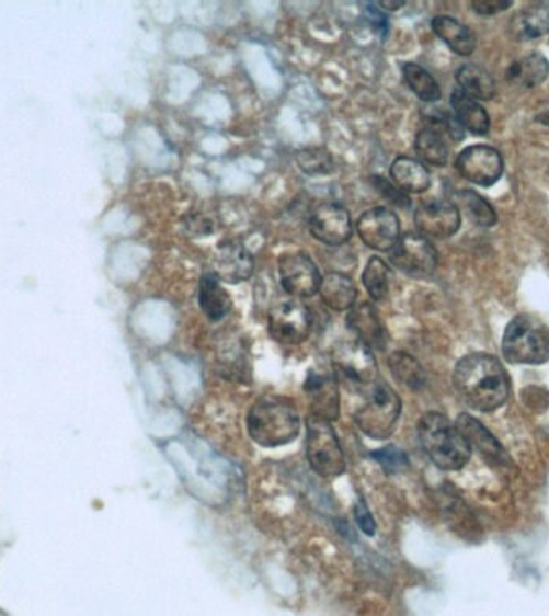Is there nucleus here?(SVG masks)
I'll return each instance as SVG.
<instances>
[{"label":"nucleus","instance_id":"f257e3e1","mask_svg":"<svg viewBox=\"0 0 549 616\" xmlns=\"http://www.w3.org/2000/svg\"><path fill=\"white\" fill-rule=\"evenodd\" d=\"M454 384L459 398L482 413L503 407L510 397V379L502 363L487 353H471L459 360Z\"/></svg>","mask_w":549,"mask_h":616},{"label":"nucleus","instance_id":"f03ea898","mask_svg":"<svg viewBox=\"0 0 549 616\" xmlns=\"http://www.w3.org/2000/svg\"><path fill=\"white\" fill-rule=\"evenodd\" d=\"M300 431L298 410L282 397L261 398L248 413V432L252 441L265 448L295 442Z\"/></svg>","mask_w":549,"mask_h":616},{"label":"nucleus","instance_id":"7ed1b4c3","mask_svg":"<svg viewBox=\"0 0 549 616\" xmlns=\"http://www.w3.org/2000/svg\"><path fill=\"white\" fill-rule=\"evenodd\" d=\"M421 446L442 470H458L471 458V446L458 425L441 413H427L418 424Z\"/></svg>","mask_w":549,"mask_h":616},{"label":"nucleus","instance_id":"20e7f679","mask_svg":"<svg viewBox=\"0 0 549 616\" xmlns=\"http://www.w3.org/2000/svg\"><path fill=\"white\" fill-rule=\"evenodd\" d=\"M503 355L516 365H541L549 360V328L530 315H519L507 324Z\"/></svg>","mask_w":549,"mask_h":616},{"label":"nucleus","instance_id":"39448f33","mask_svg":"<svg viewBox=\"0 0 549 616\" xmlns=\"http://www.w3.org/2000/svg\"><path fill=\"white\" fill-rule=\"evenodd\" d=\"M366 392L368 397L355 413V422L366 437L386 441L396 431L402 401L386 383H375Z\"/></svg>","mask_w":549,"mask_h":616},{"label":"nucleus","instance_id":"423d86ee","mask_svg":"<svg viewBox=\"0 0 549 616\" xmlns=\"http://www.w3.org/2000/svg\"><path fill=\"white\" fill-rule=\"evenodd\" d=\"M307 459L310 467L324 479L343 476L345 458L333 425L327 419H307Z\"/></svg>","mask_w":549,"mask_h":616},{"label":"nucleus","instance_id":"0eeeda50","mask_svg":"<svg viewBox=\"0 0 549 616\" xmlns=\"http://www.w3.org/2000/svg\"><path fill=\"white\" fill-rule=\"evenodd\" d=\"M334 375L354 389L368 390L376 383L378 366L371 349L361 341H344L331 352Z\"/></svg>","mask_w":549,"mask_h":616},{"label":"nucleus","instance_id":"6e6552de","mask_svg":"<svg viewBox=\"0 0 549 616\" xmlns=\"http://www.w3.org/2000/svg\"><path fill=\"white\" fill-rule=\"evenodd\" d=\"M389 252L392 265L414 278L430 276L437 266L433 242L420 233L403 235Z\"/></svg>","mask_w":549,"mask_h":616},{"label":"nucleus","instance_id":"1a4fd4ad","mask_svg":"<svg viewBox=\"0 0 549 616\" xmlns=\"http://www.w3.org/2000/svg\"><path fill=\"white\" fill-rule=\"evenodd\" d=\"M312 313L299 300H285L272 308L268 328L272 338L279 344H302L312 331Z\"/></svg>","mask_w":549,"mask_h":616},{"label":"nucleus","instance_id":"9d476101","mask_svg":"<svg viewBox=\"0 0 549 616\" xmlns=\"http://www.w3.org/2000/svg\"><path fill=\"white\" fill-rule=\"evenodd\" d=\"M279 282L293 297H310L319 293L321 275L316 262L302 252H289L278 261Z\"/></svg>","mask_w":549,"mask_h":616},{"label":"nucleus","instance_id":"9b49d317","mask_svg":"<svg viewBox=\"0 0 549 616\" xmlns=\"http://www.w3.org/2000/svg\"><path fill=\"white\" fill-rule=\"evenodd\" d=\"M457 169L469 182L490 186L499 182L503 174L502 155L485 145H474L458 156Z\"/></svg>","mask_w":549,"mask_h":616},{"label":"nucleus","instance_id":"f8f14e48","mask_svg":"<svg viewBox=\"0 0 549 616\" xmlns=\"http://www.w3.org/2000/svg\"><path fill=\"white\" fill-rule=\"evenodd\" d=\"M357 231L361 240L379 252H389L400 238V224L393 210L376 207L366 210L358 219Z\"/></svg>","mask_w":549,"mask_h":616},{"label":"nucleus","instance_id":"ddd939ff","mask_svg":"<svg viewBox=\"0 0 549 616\" xmlns=\"http://www.w3.org/2000/svg\"><path fill=\"white\" fill-rule=\"evenodd\" d=\"M304 390L309 398L312 417L334 421L340 417V380L327 369H310Z\"/></svg>","mask_w":549,"mask_h":616},{"label":"nucleus","instance_id":"4468645a","mask_svg":"<svg viewBox=\"0 0 549 616\" xmlns=\"http://www.w3.org/2000/svg\"><path fill=\"white\" fill-rule=\"evenodd\" d=\"M310 233L328 246L344 244L352 237V220L340 204H321L309 220Z\"/></svg>","mask_w":549,"mask_h":616},{"label":"nucleus","instance_id":"2eb2a0df","mask_svg":"<svg viewBox=\"0 0 549 616\" xmlns=\"http://www.w3.org/2000/svg\"><path fill=\"white\" fill-rule=\"evenodd\" d=\"M414 224L423 237L444 240L457 233L461 217L454 204L434 201L418 207L414 213Z\"/></svg>","mask_w":549,"mask_h":616},{"label":"nucleus","instance_id":"dca6fc26","mask_svg":"<svg viewBox=\"0 0 549 616\" xmlns=\"http://www.w3.org/2000/svg\"><path fill=\"white\" fill-rule=\"evenodd\" d=\"M254 270V262L248 249L238 242H220L213 255V275L219 278V282L238 285V283L247 282Z\"/></svg>","mask_w":549,"mask_h":616},{"label":"nucleus","instance_id":"f3484780","mask_svg":"<svg viewBox=\"0 0 549 616\" xmlns=\"http://www.w3.org/2000/svg\"><path fill=\"white\" fill-rule=\"evenodd\" d=\"M348 330L358 335V341L364 342L368 349L385 351L388 344L386 330L382 327L378 311L369 303H362L351 308L347 317Z\"/></svg>","mask_w":549,"mask_h":616},{"label":"nucleus","instance_id":"a211bd4d","mask_svg":"<svg viewBox=\"0 0 549 616\" xmlns=\"http://www.w3.org/2000/svg\"><path fill=\"white\" fill-rule=\"evenodd\" d=\"M459 432L465 435L466 442L469 443L471 449H478L479 453L485 459L490 461H495L499 464L510 463L506 453H504L503 446L500 445L499 441L487 431L485 427L469 414H461L457 422Z\"/></svg>","mask_w":549,"mask_h":616},{"label":"nucleus","instance_id":"6ab92c4d","mask_svg":"<svg viewBox=\"0 0 549 616\" xmlns=\"http://www.w3.org/2000/svg\"><path fill=\"white\" fill-rule=\"evenodd\" d=\"M549 33V2L531 3L511 19L510 34L516 41H531Z\"/></svg>","mask_w":549,"mask_h":616},{"label":"nucleus","instance_id":"aec40b11","mask_svg":"<svg viewBox=\"0 0 549 616\" xmlns=\"http://www.w3.org/2000/svg\"><path fill=\"white\" fill-rule=\"evenodd\" d=\"M393 185L403 193H423L431 186L430 171L412 158H397L390 168Z\"/></svg>","mask_w":549,"mask_h":616},{"label":"nucleus","instance_id":"412c9836","mask_svg":"<svg viewBox=\"0 0 549 616\" xmlns=\"http://www.w3.org/2000/svg\"><path fill=\"white\" fill-rule=\"evenodd\" d=\"M319 293L323 303L336 311L351 310L357 299V287L343 273H328L321 278Z\"/></svg>","mask_w":549,"mask_h":616},{"label":"nucleus","instance_id":"4be33fe9","mask_svg":"<svg viewBox=\"0 0 549 616\" xmlns=\"http://www.w3.org/2000/svg\"><path fill=\"white\" fill-rule=\"evenodd\" d=\"M199 306L210 321H220L231 310L229 293L220 285L219 278L213 273H206L199 283Z\"/></svg>","mask_w":549,"mask_h":616},{"label":"nucleus","instance_id":"5701e85b","mask_svg":"<svg viewBox=\"0 0 549 616\" xmlns=\"http://www.w3.org/2000/svg\"><path fill=\"white\" fill-rule=\"evenodd\" d=\"M549 75L547 58L538 54L528 55L526 58L514 61L506 71L510 84L521 89H534L540 85Z\"/></svg>","mask_w":549,"mask_h":616},{"label":"nucleus","instance_id":"b1692460","mask_svg":"<svg viewBox=\"0 0 549 616\" xmlns=\"http://www.w3.org/2000/svg\"><path fill=\"white\" fill-rule=\"evenodd\" d=\"M451 106H454L455 117H457L459 126L476 135L489 133V114L483 110L481 103L476 102L474 99L466 95L461 90H457L451 95Z\"/></svg>","mask_w":549,"mask_h":616},{"label":"nucleus","instance_id":"393cba45","mask_svg":"<svg viewBox=\"0 0 549 616\" xmlns=\"http://www.w3.org/2000/svg\"><path fill=\"white\" fill-rule=\"evenodd\" d=\"M434 33L444 41L451 50L462 57H468L474 52L476 39L468 26L457 22L450 16H435L433 20Z\"/></svg>","mask_w":549,"mask_h":616},{"label":"nucleus","instance_id":"a878e982","mask_svg":"<svg viewBox=\"0 0 549 616\" xmlns=\"http://www.w3.org/2000/svg\"><path fill=\"white\" fill-rule=\"evenodd\" d=\"M457 81L461 92L474 100H490L495 96V81L485 69L478 65H466L459 68Z\"/></svg>","mask_w":549,"mask_h":616},{"label":"nucleus","instance_id":"bb28decb","mask_svg":"<svg viewBox=\"0 0 549 616\" xmlns=\"http://www.w3.org/2000/svg\"><path fill=\"white\" fill-rule=\"evenodd\" d=\"M389 368L393 377L403 386L412 390L423 389L426 384L423 368L412 355L405 352H396L389 356Z\"/></svg>","mask_w":549,"mask_h":616},{"label":"nucleus","instance_id":"cd10ccee","mask_svg":"<svg viewBox=\"0 0 549 616\" xmlns=\"http://www.w3.org/2000/svg\"><path fill=\"white\" fill-rule=\"evenodd\" d=\"M414 150L423 161L430 162L433 166H445L448 161V147L445 137L438 134L437 130L426 129L421 130L416 135L414 141Z\"/></svg>","mask_w":549,"mask_h":616},{"label":"nucleus","instance_id":"c85d7f7f","mask_svg":"<svg viewBox=\"0 0 549 616\" xmlns=\"http://www.w3.org/2000/svg\"><path fill=\"white\" fill-rule=\"evenodd\" d=\"M402 72L407 84L418 99L424 100V102H437L441 99V89L426 69L421 68L420 65L405 64Z\"/></svg>","mask_w":549,"mask_h":616},{"label":"nucleus","instance_id":"c756f323","mask_svg":"<svg viewBox=\"0 0 549 616\" xmlns=\"http://www.w3.org/2000/svg\"><path fill=\"white\" fill-rule=\"evenodd\" d=\"M364 285L369 296L375 300H382L389 290V266L382 259L371 258L365 266Z\"/></svg>","mask_w":549,"mask_h":616},{"label":"nucleus","instance_id":"7c9ffc66","mask_svg":"<svg viewBox=\"0 0 549 616\" xmlns=\"http://www.w3.org/2000/svg\"><path fill=\"white\" fill-rule=\"evenodd\" d=\"M298 164L300 171L309 175H324L333 171L334 162L324 148H307L299 151Z\"/></svg>","mask_w":549,"mask_h":616},{"label":"nucleus","instance_id":"2f4dec72","mask_svg":"<svg viewBox=\"0 0 549 616\" xmlns=\"http://www.w3.org/2000/svg\"><path fill=\"white\" fill-rule=\"evenodd\" d=\"M462 206H465L466 213L469 214L472 220L482 227H492L496 221V214L493 207L487 203L482 196L476 195L472 192H462L461 196Z\"/></svg>","mask_w":549,"mask_h":616},{"label":"nucleus","instance_id":"473e14b6","mask_svg":"<svg viewBox=\"0 0 549 616\" xmlns=\"http://www.w3.org/2000/svg\"><path fill=\"white\" fill-rule=\"evenodd\" d=\"M373 459L382 467L388 474H399L409 469V456L396 446H386L371 453Z\"/></svg>","mask_w":549,"mask_h":616},{"label":"nucleus","instance_id":"72a5a7b5","mask_svg":"<svg viewBox=\"0 0 549 616\" xmlns=\"http://www.w3.org/2000/svg\"><path fill=\"white\" fill-rule=\"evenodd\" d=\"M373 185L375 189L381 193L382 198L389 201L390 204L397 207H409L410 199L402 190L397 189L393 183H390L389 180L382 179V176H373L371 179Z\"/></svg>","mask_w":549,"mask_h":616},{"label":"nucleus","instance_id":"f704fd0d","mask_svg":"<svg viewBox=\"0 0 549 616\" xmlns=\"http://www.w3.org/2000/svg\"><path fill=\"white\" fill-rule=\"evenodd\" d=\"M354 517L357 522L358 527L365 535L373 536L376 533V522L373 518L371 512H369L368 506H366L365 501H357L354 506Z\"/></svg>","mask_w":549,"mask_h":616},{"label":"nucleus","instance_id":"c9c22d12","mask_svg":"<svg viewBox=\"0 0 549 616\" xmlns=\"http://www.w3.org/2000/svg\"><path fill=\"white\" fill-rule=\"evenodd\" d=\"M511 7H513V2H510V0H476V2H472V9L479 15H496V13H502Z\"/></svg>","mask_w":549,"mask_h":616},{"label":"nucleus","instance_id":"e433bc0d","mask_svg":"<svg viewBox=\"0 0 549 616\" xmlns=\"http://www.w3.org/2000/svg\"><path fill=\"white\" fill-rule=\"evenodd\" d=\"M365 10L373 27H375L378 33L385 34L386 36L389 31V20L388 16H386V13L379 9V5H375V3H366Z\"/></svg>","mask_w":549,"mask_h":616},{"label":"nucleus","instance_id":"4c0bfd02","mask_svg":"<svg viewBox=\"0 0 549 616\" xmlns=\"http://www.w3.org/2000/svg\"><path fill=\"white\" fill-rule=\"evenodd\" d=\"M403 5H405V2H381L379 3V9L397 10Z\"/></svg>","mask_w":549,"mask_h":616},{"label":"nucleus","instance_id":"58836bf2","mask_svg":"<svg viewBox=\"0 0 549 616\" xmlns=\"http://www.w3.org/2000/svg\"><path fill=\"white\" fill-rule=\"evenodd\" d=\"M537 121L538 123L544 124V126L549 127V106L538 114Z\"/></svg>","mask_w":549,"mask_h":616}]
</instances>
